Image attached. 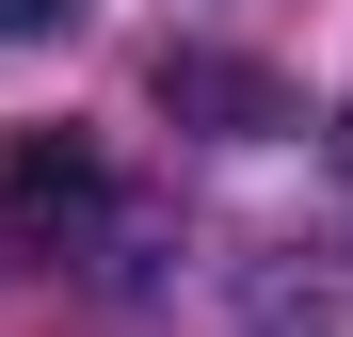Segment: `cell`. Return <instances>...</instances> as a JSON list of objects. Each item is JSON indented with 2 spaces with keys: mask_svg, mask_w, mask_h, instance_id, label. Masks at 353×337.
<instances>
[{
  "mask_svg": "<svg viewBox=\"0 0 353 337\" xmlns=\"http://www.w3.org/2000/svg\"><path fill=\"white\" fill-rule=\"evenodd\" d=\"M161 112H176V129H225V145L289 129V96H273L257 65H209V48H161Z\"/></svg>",
  "mask_w": 353,
  "mask_h": 337,
  "instance_id": "cell-1",
  "label": "cell"
},
{
  "mask_svg": "<svg viewBox=\"0 0 353 337\" xmlns=\"http://www.w3.org/2000/svg\"><path fill=\"white\" fill-rule=\"evenodd\" d=\"M0 193H17V225H81V209H97V161H81L65 129H32V145H17V177H0Z\"/></svg>",
  "mask_w": 353,
  "mask_h": 337,
  "instance_id": "cell-2",
  "label": "cell"
},
{
  "mask_svg": "<svg viewBox=\"0 0 353 337\" xmlns=\"http://www.w3.org/2000/svg\"><path fill=\"white\" fill-rule=\"evenodd\" d=\"M81 0H0V48H32V32H65Z\"/></svg>",
  "mask_w": 353,
  "mask_h": 337,
  "instance_id": "cell-3",
  "label": "cell"
}]
</instances>
